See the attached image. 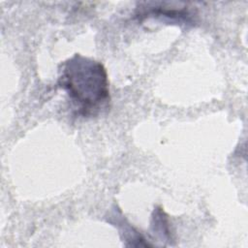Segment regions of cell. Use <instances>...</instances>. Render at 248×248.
I'll return each mask as SVG.
<instances>
[{"label": "cell", "instance_id": "6da1fadb", "mask_svg": "<svg viewBox=\"0 0 248 248\" xmlns=\"http://www.w3.org/2000/svg\"><path fill=\"white\" fill-rule=\"evenodd\" d=\"M58 73V85L78 116L96 117L109 108V83L101 62L76 53L60 64Z\"/></svg>", "mask_w": 248, "mask_h": 248}, {"label": "cell", "instance_id": "7a4b0ae2", "mask_svg": "<svg viewBox=\"0 0 248 248\" xmlns=\"http://www.w3.org/2000/svg\"><path fill=\"white\" fill-rule=\"evenodd\" d=\"M136 16L139 19L151 17L161 21L183 24L186 26L195 23L194 15L187 7L173 9L172 7H167L164 3H148L145 6L140 7Z\"/></svg>", "mask_w": 248, "mask_h": 248}, {"label": "cell", "instance_id": "3957f363", "mask_svg": "<svg viewBox=\"0 0 248 248\" xmlns=\"http://www.w3.org/2000/svg\"><path fill=\"white\" fill-rule=\"evenodd\" d=\"M113 219L112 224L118 227L119 232L122 235L123 241H130L128 246H143L148 247L152 246L150 243H148L145 238L131 225L128 223V221L124 218L123 214L120 210L113 211V214L110 216Z\"/></svg>", "mask_w": 248, "mask_h": 248}, {"label": "cell", "instance_id": "277c9868", "mask_svg": "<svg viewBox=\"0 0 248 248\" xmlns=\"http://www.w3.org/2000/svg\"><path fill=\"white\" fill-rule=\"evenodd\" d=\"M151 230L152 232L159 238L170 244L172 240V233L168 215L162 207L157 206L154 208L151 216Z\"/></svg>", "mask_w": 248, "mask_h": 248}]
</instances>
